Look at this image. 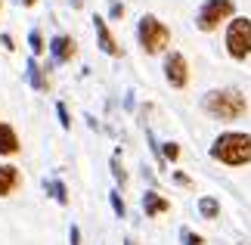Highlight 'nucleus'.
<instances>
[{"instance_id":"393cba45","label":"nucleus","mask_w":251,"mask_h":245,"mask_svg":"<svg viewBox=\"0 0 251 245\" xmlns=\"http://www.w3.org/2000/svg\"><path fill=\"white\" fill-rule=\"evenodd\" d=\"M19 3H22V6H28V9H31V6L37 3V0H19Z\"/></svg>"},{"instance_id":"0eeeda50","label":"nucleus","mask_w":251,"mask_h":245,"mask_svg":"<svg viewBox=\"0 0 251 245\" xmlns=\"http://www.w3.org/2000/svg\"><path fill=\"white\" fill-rule=\"evenodd\" d=\"M47 50H50L56 65H65V62H72L75 56H78V41H75L72 34H56L53 41L47 44Z\"/></svg>"},{"instance_id":"2eb2a0df","label":"nucleus","mask_w":251,"mask_h":245,"mask_svg":"<svg viewBox=\"0 0 251 245\" xmlns=\"http://www.w3.org/2000/svg\"><path fill=\"white\" fill-rule=\"evenodd\" d=\"M112 177L118 186H127V171H124V164H121V149L112 152Z\"/></svg>"},{"instance_id":"dca6fc26","label":"nucleus","mask_w":251,"mask_h":245,"mask_svg":"<svg viewBox=\"0 0 251 245\" xmlns=\"http://www.w3.org/2000/svg\"><path fill=\"white\" fill-rule=\"evenodd\" d=\"M158 152H161V162H180V143H174V140H168V143H161L158 146Z\"/></svg>"},{"instance_id":"6e6552de","label":"nucleus","mask_w":251,"mask_h":245,"mask_svg":"<svg viewBox=\"0 0 251 245\" xmlns=\"http://www.w3.org/2000/svg\"><path fill=\"white\" fill-rule=\"evenodd\" d=\"M90 22H93V28H96V44H100V50H102L105 56H115V59H118V56H124V50L118 47L115 34L109 31V22H105L102 16H93Z\"/></svg>"},{"instance_id":"5701e85b","label":"nucleus","mask_w":251,"mask_h":245,"mask_svg":"<svg viewBox=\"0 0 251 245\" xmlns=\"http://www.w3.org/2000/svg\"><path fill=\"white\" fill-rule=\"evenodd\" d=\"M109 16H112V19H121V16H124V6H121V3H112V6H109Z\"/></svg>"},{"instance_id":"ddd939ff","label":"nucleus","mask_w":251,"mask_h":245,"mask_svg":"<svg viewBox=\"0 0 251 245\" xmlns=\"http://www.w3.org/2000/svg\"><path fill=\"white\" fill-rule=\"evenodd\" d=\"M199 214L205 220H217L220 218V202L214 199V195H201L199 199Z\"/></svg>"},{"instance_id":"4468645a","label":"nucleus","mask_w":251,"mask_h":245,"mask_svg":"<svg viewBox=\"0 0 251 245\" xmlns=\"http://www.w3.org/2000/svg\"><path fill=\"white\" fill-rule=\"evenodd\" d=\"M47 192H50V199H53V202L69 205V190H65V183H62V180H47Z\"/></svg>"},{"instance_id":"f3484780","label":"nucleus","mask_w":251,"mask_h":245,"mask_svg":"<svg viewBox=\"0 0 251 245\" xmlns=\"http://www.w3.org/2000/svg\"><path fill=\"white\" fill-rule=\"evenodd\" d=\"M28 47H31V56H41V53L47 50V44H44V34L37 31V28H34L31 34H28Z\"/></svg>"},{"instance_id":"a878e982","label":"nucleus","mask_w":251,"mask_h":245,"mask_svg":"<svg viewBox=\"0 0 251 245\" xmlns=\"http://www.w3.org/2000/svg\"><path fill=\"white\" fill-rule=\"evenodd\" d=\"M124 245H137V242H133V239H124Z\"/></svg>"},{"instance_id":"423d86ee","label":"nucleus","mask_w":251,"mask_h":245,"mask_svg":"<svg viewBox=\"0 0 251 245\" xmlns=\"http://www.w3.org/2000/svg\"><path fill=\"white\" fill-rule=\"evenodd\" d=\"M161 72H165V81L174 87V90H186L189 87V59L180 50H168L165 53Z\"/></svg>"},{"instance_id":"b1692460","label":"nucleus","mask_w":251,"mask_h":245,"mask_svg":"<svg viewBox=\"0 0 251 245\" xmlns=\"http://www.w3.org/2000/svg\"><path fill=\"white\" fill-rule=\"evenodd\" d=\"M0 44H3L6 50H16V41H13V37H9V34H0Z\"/></svg>"},{"instance_id":"f257e3e1","label":"nucleus","mask_w":251,"mask_h":245,"mask_svg":"<svg viewBox=\"0 0 251 245\" xmlns=\"http://www.w3.org/2000/svg\"><path fill=\"white\" fill-rule=\"evenodd\" d=\"M211 162L224 168H245L251 164V134L248 131H224L217 134L208 146Z\"/></svg>"},{"instance_id":"39448f33","label":"nucleus","mask_w":251,"mask_h":245,"mask_svg":"<svg viewBox=\"0 0 251 245\" xmlns=\"http://www.w3.org/2000/svg\"><path fill=\"white\" fill-rule=\"evenodd\" d=\"M233 16H236V0H205L196 16V28L201 34H211L220 25H226Z\"/></svg>"},{"instance_id":"7ed1b4c3","label":"nucleus","mask_w":251,"mask_h":245,"mask_svg":"<svg viewBox=\"0 0 251 245\" xmlns=\"http://www.w3.org/2000/svg\"><path fill=\"white\" fill-rule=\"evenodd\" d=\"M137 44L143 47V53H146V56L168 53V47H171V28L161 22L155 13H143L140 22H137Z\"/></svg>"},{"instance_id":"f03ea898","label":"nucleus","mask_w":251,"mask_h":245,"mask_svg":"<svg viewBox=\"0 0 251 245\" xmlns=\"http://www.w3.org/2000/svg\"><path fill=\"white\" fill-rule=\"evenodd\" d=\"M201 109L217 121H239L248 115V100L239 87H214V90L205 93Z\"/></svg>"},{"instance_id":"9b49d317","label":"nucleus","mask_w":251,"mask_h":245,"mask_svg":"<svg viewBox=\"0 0 251 245\" xmlns=\"http://www.w3.org/2000/svg\"><path fill=\"white\" fill-rule=\"evenodd\" d=\"M168 211H171L168 195H161L155 190H149L146 195H143V214H146V218H161V214H168Z\"/></svg>"},{"instance_id":"6ab92c4d","label":"nucleus","mask_w":251,"mask_h":245,"mask_svg":"<svg viewBox=\"0 0 251 245\" xmlns=\"http://www.w3.org/2000/svg\"><path fill=\"white\" fill-rule=\"evenodd\" d=\"M56 115H59V124H62V131H72V118H69V106H65V103H56Z\"/></svg>"},{"instance_id":"1a4fd4ad","label":"nucleus","mask_w":251,"mask_h":245,"mask_svg":"<svg viewBox=\"0 0 251 245\" xmlns=\"http://www.w3.org/2000/svg\"><path fill=\"white\" fill-rule=\"evenodd\" d=\"M19 183H22V171L9 162H0V199L13 195L19 190Z\"/></svg>"},{"instance_id":"20e7f679","label":"nucleus","mask_w":251,"mask_h":245,"mask_svg":"<svg viewBox=\"0 0 251 245\" xmlns=\"http://www.w3.org/2000/svg\"><path fill=\"white\" fill-rule=\"evenodd\" d=\"M224 47L233 62H245L251 56V19L248 16H233L224 25Z\"/></svg>"},{"instance_id":"412c9836","label":"nucleus","mask_w":251,"mask_h":245,"mask_svg":"<svg viewBox=\"0 0 251 245\" xmlns=\"http://www.w3.org/2000/svg\"><path fill=\"white\" fill-rule=\"evenodd\" d=\"M174 183H180V186H186V190H189L192 177H189V174H183V171H174Z\"/></svg>"},{"instance_id":"a211bd4d","label":"nucleus","mask_w":251,"mask_h":245,"mask_svg":"<svg viewBox=\"0 0 251 245\" xmlns=\"http://www.w3.org/2000/svg\"><path fill=\"white\" fill-rule=\"evenodd\" d=\"M109 202H112L115 218H124V214H127V208H124V199H121V192H118V190H112V192H109Z\"/></svg>"},{"instance_id":"aec40b11","label":"nucleus","mask_w":251,"mask_h":245,"mask_svg":"<svg viewBox=\"0 0 251 245\" xmlns=\"http://www.w3.org/2000/svg\"><path fill=\"white\" fill-rule=\"evenodd\" d=\"M180 239H183V245H205V239H201L199 233H192V230H183Z\"/></svg>"},{"instance_id":"9d476101","label":"nucleus","mask_w":251,"mask_h":245,"mask_svg":"<svg viewBox=\"0 0 251 245\" xmlns=\"http://www.w3.org/2000/svg\"><path fill=\"white\" fill-rule=\"evenodd\" d=\"M19 152H22V140H19L16 127L6 124V121H0V155L9 159V155H19Z\"/></svg>"},{"instance_id":"4be33fe9","label":"nucleus","mask_w":251,"mask_h":245,"mask_svg":"<svg viewBox=\"0 0 251 245\" xmlns=\"http://www.w3.org/2000/svg\"><path fill=\"white\" fill-rule=\"evenodd\" d=\"M69 242H72V245H81V230H78V223H72V230H69Z\"/></svg>"},{"instance_id":"f8f14e48","label":"nucleus","mask_w":251,"mask_h":245,"mask_svg":"<svg viewBox=\"0 0 251 245\" xmlns=\"http://www.w3.org/2000/svg\"><path fill=\"white\" fill-rule=\"evenodd\" d=\"M28 81H31V87H34V90H41V93L50 90V78H47V68L37 65V62H34V56H31V62H28Z\"/></svg>"}]
</instances>
